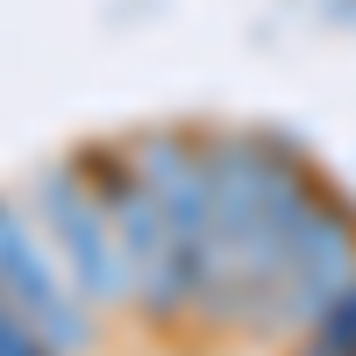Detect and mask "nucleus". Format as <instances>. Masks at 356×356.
<instances>
[{"label":"nucleus","instance_id":"nucleus-6","mask_svg":"<svg viewBox=\"0 0 356 356\" xmlns=\"http://www.w3.org/2000/svg\"><path fill=\"white\" fill-rule=\"evenodd\" d=\"M349 285H356V207L342 193H328L314 207V221L300 228V243H292L278 285H271L264 328H271V335H307Z\"/></svg>","mask_w":356,"mask_h":356},{"label":"nucleus","instance_id":"nucleus-7","mask_svg":"<svg viewBox=\"0 0 356 356\" xmlns=\"http://www.w3.org/2000/svg\"><path fill=\"white\" fill-rule=\"evenodd\" d=\"M292 356H356V285L300 335V349H292Z\"/></svg>","mask_w":356,"mask_h":356},{"label":"nucleus","instance_id":"nucleus-2","mask_svg":"<svg viewBox=\"0 0 356 356\" xmlns=\"http://www.w3.org/2000/svg\"><path fill=\"white\" fill-rule=\"evenodd\" d=\"M129 150H136L143 178H150V193L164 207L186 307L200 321H214V328H228V250H221L214 178H207V136H193V129H143V136H129Z\"/></svg>","mask_w":356,"mask_h":356},{"label":"nucleus","instance_id":"nucleus-1","mask_svg":"<svg viewBox=\"0 0 356 356\" xmlns=\"http://www.w3.org/2000/svg\"><path fill=\"white\" fill-rule=\"evenodd\" d=\"M207 178H214L221 250H228V328H264V307H271V285L292 243L335 186L300 143L271 129H214L207 136Z\"/></svg>","mask_w":356,"mask_h":356},{"label":"nucleus","instance_id":"nucleus-8","mask_svg":"<svg viewBox=\"0 0 356 356\" xmlns=\"http://www.w3.org/2000/svg\"><path fill=\"white\" fill-rule=\"evenodd\" d=\"M0 356H57V349H50L36 328H29V321H22L8 300H0Z\"/></svg>","mask_w":356,"mask_h":356},{"label":"nucleus","instance_id":"nucleus-4","mask_svg":"<svg viewBox=\"0 0 356 356\" xmlns=\"http://www.w3.org/2000/svg\"><path fill=\"white\" fill-rule=\"evenodd\" d=\"M86 157V178H93V193L107 207V228H114V250L129 264V292H136V314L150 321H186V285H178V257H171V228H164V207L150 193V178H143L136 150L129 143H93Z\"/></svg>","mask_w":356,"mask_h":356},{"label":"nucleus","instance_id":"nucleus-5","mask_svg":"<svg viewBox=\"0 0 356 356\" xmlns=\"http://www.w3.org/2000/svg\"><path fill=\"white\" fill-rule=\"evenodd\" d=\"M0 300H8L57 356H93L100 314L72 292L65 264L50 257L43 228L29 221V207H22L15 193H0Z\"/></svg>","mask_w":356,"mask_h":356},{"label":"nucleus","instance_id":"nucleus-3","mask_svg":"<svg viewBox=\"0 0 356 356\" xmlns=\"http://www.w3.org/2000/svg\"><path fill=\"white\" fill-rule=\"evenodd\" d=\"M22 207H29V221L43 228L50 257L65 264L72 292L93 314H129L136 307L129 264H122V250H114V228H107V207L93 193V178H86V157H50L36 178H29Z\"/></svg>","mask_w":356,"mask_h":356}]
</instances>
